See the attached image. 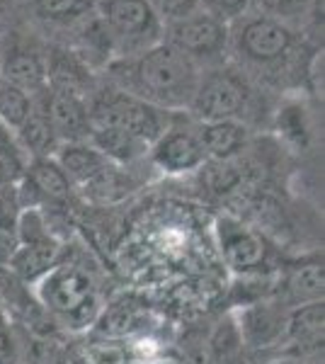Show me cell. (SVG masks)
<instances>
[{
    "instance_id": "1",
    "label": "cell",
    "mask_w": 325,
    "mask_h": 364,
    "mask_svg": "<svg viewBox=\"0 0 325 364\" xmlns=\"http://www.w3.org/2000/svg\"><path fill=\"white\" fill-rule=\"evenodd\" d=\"M228 61L250 75L262 90H292L318 83L323 49L301 37L299 29L250 10L228 25Z\"/></svg>"
},
{
    "instance_id": "2",
    "label": "cell",
    "mask_w": 325,
    "mask_h": 364,
    "mask_svg": "<svg viewBox=\"0 0 325 364\" xmlns=\"http://www.w3.org/2000/svg\"><path fill=\"white\" fill-rule=\"evenodd\" d=\"M107 83L144 100L170 114H187L199 85V70L185 54L158 42L136 56L114 58L107 68Z\"/></svg>"
},
{
    "instance_id": "3",
    "label": "cell",
    "mask_w": 325,
    "mask_h": 364,
    "mask_svg": "<svg viewBox=\"0 0 325 364\" xmlns=\"http://www.w3.org/2000/svg\"><path fill=\"white\" fill-rule=\"evenodd\" d=\"M262 92L267 90H262L235 63L226 61L216 68L202 70L187 117L197 122L235 119L247 124L250 112L262 102Z\"/></svg>"
},
{
    "instance_id": "4",
    "label": "cell",
    "mask_w": 325,
    "mask_h": 364,
    "mask_svg": "<svg viewBox=\"0 0 325 364\" xmlns=\"http://www.w3.org/2000/svg\"><path fill=\"white\" fill-rule=\"evenodd\" d=\"M87 117L92 129H112L139 139L151 149V144L173 124L175 114L158 109L144 100L129 95L119 87H92L87 95Z\"/></svg>"
},
{
    "instance_id": "5",
    "label": "cell",
    "mask_w": 325,
    "mask_h": 364,
    "mask_svg": "<svg viewBox=\"0 0 325 364\" xmlns=\"http://www.w3.org/2000/svg\"><path fill=\"white\" fill-rule=\"evenodd\" d=\"M39 304L54 321H61L70 331H85L100 314L97 284L87 269L68 262L58 265L34 287Z\"/></svg>"
},
{
    "instance_id": "6",
    "label": "cell",
    "mask_w": 325,
    "mask_h": 364,
    "mask_svg": "<svg viewBox=\"0 0 325 364\" xmlns=\"http://www.w3.org/2000/svg\"><path fill=\"white\" fill-rule=\"evenodd\" d=\"M95 15L107 32L114 58L136 56L163 42V22L149 0H95Z\"/></svg>"
},
{
    "instance_id": "7",
    "label": "cell",
    "mask_w": 325,
    "mask_h": 364,
    "mask_svg": "<svg viewBox=\"0 0 325 364\" xmlns=\"http://www.w3.org/2000/svg\"><path fill=\"white\" fill-rule=\"evenodd\" d=\"M0 75L29 95H39L49 85V39L22 22L0 37Z\"/></svg>"
},
{
    "instance_id": "8",
    "label": "cell",
    "mask_w": 325,
    "mask_h": 364,
    "mask_svg": "<svg viewBox=\"0 0 325 364\" xmlns=\"http://www.w3.org/2000/svg\"><path fill=\"white\" fill-rule=\"evenodd\" d=\"M163 42L185 54L199 70L228 61V25L197 10L194 15L163 27Z\"/></svg>"
},
{
    "instance_id": "9",
    "label": "cell",
    "mask_w": 325,
    "mask_h": 364,
    "mask_svg": "<svg viewBox=\"0 0 325 364\" xmlns=\"http://www.w3.org/2000/svg\"><path fill=\"white\" fill-rule=\"evenodd\" d=\"M216 238L223 262L238 274H255L267 267L270 243L262 233L245 226L235 216H221L216 221Z\"/></svg>"
},
{
    "instance_id": "10",
    "label": "cell",
    "mask_w": 325,
    "mask_h": 364,
    "mask_svg": "<svg viewBox=\"0 0 325 364\" xmlns=\"http://www.w3.org/2000/svg\"><path fill=\"white\" fill-rule=\"evenodd\" d=\"M149 156L153 166L168 175H185L192 173V170H202L206 166L204 149L199 144L194 127L175 124V119L151 144Z\"/></svg>"
},
{
    "instance_id": "11",
    "label": "cell",
    "mask_w": 325,
    "mask_h": 364,
    "mask_svg": "<svg viewBox=\"0 0 325 364\" xmlns=\"http://www.w3.org/2000/svg\"><path fill=\"white\" fill-rule=\"evenodd\" d=\"M37 100L44 107L49 124L61 144L68 141H87L90 136V117H87V95L68 87L46 85Z\"/></svg>"
},
{
    "instance_id": "12",
    "label": "cell",
    "mask_w": 325,
    "mask_h": 364,
    "mask_svg": "<svg viewBox=\"0 0 325 364\" xmlns=\"http://www.w3.org/2000/svg\"><path fill=\"white\" fill-rule=\"evenodd\" d=\"M20 5L29 25L46 39L49 34H68L95 13V0H20Z\"/></svg>"
},
{
    "instance_id": "13",
    "label": "cell",
    "mask_w": 325,
    "mask_h": 364,
    "mask_svg": "<svg viewBox=\"0 0 325 364\" xmlns=\"http://www.w3.org/2000/svg\"><path fill=\"white\" fill-rule=\"evenodd\" d=\"M197 139L204 149L206 161H230L238 158L250 144V127L235 119L197 122Z\"/></svg>"
},
{
    "instance_id": "14",
    "label": "cell",
    "mask_w": 325,
    "mask_h": 364,
    "mask_svg": "<svg viewBox=\"0 0 325 364\" xmlns=\"http://www.w3.org/2000/svg\"><path fill=\"white\" fill-rule=\"evenodd\" d=\"M58 262H61V243L54 236L37 240V243H20L13 257H10L8 269L32 287L39 279H44Z\"/></svg>"
},
{
    "instance_id": "15",
    "label": "cell",
    "mask_w": 325,
    "mask_h": 364,
    "mask_svg": "<svg viewBox=\"0 0 325 364\" xmlns=\"http://www.w3.org/2000/svg\"><path fill=\"white\" fill-rule=\"evenodd\" d=\"M54 161L66 173V178L73 187H85L87 182H92L110 166L107 158L100 154L90 141H68V144H61L54 154Z\"/></svg>"
},
{
    "instance_id": "16",
    "label": "cell",
    "mask_w": 325,
    "mask_h": 364,
    "mask_svg": "<svg viewBox=\"0 0 325 364\" xmlns=\"http://www.w3.org/2000/svg\"><path fill=\"white\" fill-rule=\"evenodd\" d=\"M323 323L325 309L323 301L299 304L292 314L287 316L284 336L289 343H294L301 352H318L323 350Z\"/></svg>"
},
{
    "instance_id": "17",
    "label": "cell",
    "mask_w": 325,
    "mask_h": 364,
    "mask_svg": "<svg viewBox=\"0 0 325 364\" xmlns=\"http://www.w3.org/2000/svg\"><path fill=\"white\" fill-rule=\"evenodd\" d=\"M15 141L20 146V151L29 158H51L56 154V149L61 146V141L54 134V129L49 124L44 107L34 95V109L32 114L25 119V124L15 132Z\"/></svg>"
},
{
    "instance_id": "18",
    "label": "cell",
    "mask_w": 325,
    "mask_h": 364,
    "mask_svg": "<svg viewBox=\"0 0 325 364\" xmlns=\"http://www.w3.org/2000/svg\"><path fill=\"white\" fill-rule=\"evenodd\" d=\"M34 109V95H29L27 90L17 87L15 83L5 80L0 75V122L10 129V132H17L29 114Z\"/></svg>"
},
{
    "instance_id": "19",
    "label": "cell",
    "mask_w": 325,
    "mask_h": 364,
    "mask_svg": "<svg viewBox=\"0 0 325 364\" xmlns=\"http://www.w3.org/2000/svg\"><path fill=\"white\" fill-rule=\"evenodd\" d=\"M287 284L297 306L309 301H323V262L311 260L304 262V265H297L289 272Z\"/></svg>"
},
{
    "instance_id": "20",
    "label": "cell",
    "mask_w": 325,
    "mask_h": 364,
    "mask_svg": "<svg viewBox=\"0 0 325 364\" xmlns=\"http://www.w3.org/2000/svg\"><path fill=\"white\" fill-rule=\"evenodd\" d=\"M73 364H129V348L114 340H87L75 350Z\"/></svg>"
},
{
    "instance_id": "21",
    "label": "cell",
    "mask_w": 325,
    "mask_h": 364,
    "mask_svg": "<svg viewBox=\"0 0 325 364\" xmlns=\"http://www.w3.org/2000/svg\"><path fill=\"white\" fill-rule=\"evenodd\" d=\"M250 3L255 13L275 17V20H282L294 29H299L304 17L309 15L313 0H250Z\"/></svg>"
},
{
    "instance_id": "22",
    "label": "cell",
    "mask_w": 325,
    "mask_h": 364,
    "mask_svg": "<svg viewBox=\"0 0 325 364\" xmlns=\"http://www.w3.org/2000/svg\"><path fill=\"white\" fill-rule=\"evenodd\" d=\"M25 357L27 364H73L68 348L56 336H29Z\"/></svg>"
},
{
    "instance_id": "23",
    "label": "cell",
    "mask_w": 325,
    "mask_h": 364,
    "mask_svg": "<svg viewBox=\"0 0 325 364\" xmlns=\"http://www.w3.org/2000/svg\"><path fill=\"white\" fill-rule=\"evenodd\" d=\"M199 10L223 25H233L235 20L250 13L252 3L250 0H199Z\"/></svg>"
},
{
    "instance_id": "24",
    "label": "cell",
    "mask_w": 325,
    "mask_h": 364,
    "mask_svg": "<svg viewBox=\"0 0 325 364\" xmlns=\"http://www.w3.org/2000/svg\"><path fill=\"white\" fill-rule=\"evenodd\" d=\"M22 343L17 336V326L8 314L0 309V364H20Z\"/></svg>"
},
{
    "instance_id": "25",
    "label": "cell",
    "mask_w": 325,
    "mask_h": 364,
    "mask_svg": "<svg viewBox=\"0 0 325 364\" xmlns=\"http://www.w3.org/2000/svg\"><path fill=\"white\" fill-rule=\"evenodd\" d=\"M158 20L165 25H173L177 20H185V17L194 15L199 10V0H149Z\"/></svg>"
},
{
    "instance_id": "26",
    "label": "cell",
    "mask_w": 325,
    "mask_h": 364,
    "mask_svg": "<svg viewBox=\"0 0 325 364\" xmlns=\"http://www.w3.org/2000/svg\"><path fill=\"white\" fill-rule=\"evenodd\" d=\"M277 122H279V129L284 132V136L294 139L297 144H306V139H309V124H306V114L299 105H284V107H279Z\"/></svg>"
},
{
    "instance_id": "27",
    "label": "cell",
    "mask_w": 325,
    "mask_h": 364,
    "mask_svg": "<svg viewBox=\"0 0 325 364\" xmlns=\"http://www.w3.org/2000/svg\"><path fill=\"white\" fill-rule=\"evenodd\" d=\"M22 22H27V17L22 13L20 0H0V37H5L10 29L20 27Z\"/></svg>"
},
{
    "instance_id": "28",
    "label": "cell",
    "mask_w": 325,
    "mask_h": 364,
    "mask_svg": "<svg viewBox=\"0 0 325 364\" xmlns=\"http://www.w3.org/2000/svg\"><path fill=\"white\" fill-rule=\"evenodd\" d=\"M22 166H17L15 161H10L8 156H0V187L8 185V182H15L22 175Z\"/></svg>"
},
{
    "instance_id": "29",
    "label": "cell",
    "mask_w": 325,
    "mask_h": 364,
    "mask_svg": "<svg viewBox=\"0 0 325 364\" xmlns=\"http://www.w3.org/2000/svg\"><path fill=\"white\" fill-rule=\"evenodd\" d=\"M270 364H301V362H294V360H277V362H270Z\"/></svg>"
}]
</instances>
